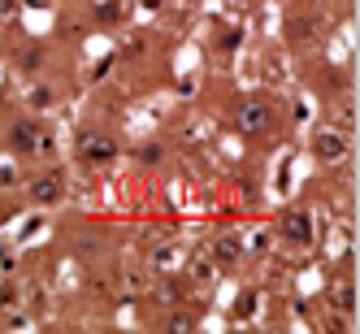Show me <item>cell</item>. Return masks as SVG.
Segmentation results:
<instances>
[{
  "mask_svg": "<svg viewBox=\"0 0 360 334\" xmlns=\"http://www.w3.org/2000/svg\"><path fill=\"white\" fill-rule=\"evenodd\" d=\"M79 148H83V161H87V165H109V161L117 157V143H113L109 135H96V131H87V135L79 139Z\"/></svg>",
  "mask_w": 360,
  "mask_h": 334,
  "instance_id": "obj_1",
  "label": "cell"
},
{
  "mask_svg": "<svg viewBox=\"0 0 360 334\" xmlns=\"http://www.w3.org/2000/svg\"><path fill=\"white\" fill-rule=\"evenodd\" d=\"M235 122H239V131H243V135H265V131H269V122H274V113H269L265 105H256V100H248V105H239Z\"/></svg>",
  "mask_w": 360,
  "mask_h": 334,
  "instance_id": "obj_2",
  "label": "cell"
},
{
  "mask_svg": "<svg viewBox=\"0 0 360 334\" xmlns=\"http://www.w3.org/2000/svg\"><path fill=\"white\" fill-rule=\"evenodd\" d=\"M313 152H317V161H343L347 157V139L339 131H321L313 139Z\"/></svg>",
  "mask_w": 360,
  "mask_h": 334,
  "instance_id": "obj_3",
  "label": "cell"
},
{
  "mask_svg": "<svg viewBox=\"0 0 360 334\" xmlns=\"http://www.w3.org/2000/svg\"><path fill=\"white\" fill-rule=\"evenodd\" d=\"M282 235L304 248L308 239H313V217H308L304 209H300V213H287V217H282Z\"/></svg>",
  "mask_w": 360,
  "mask_h": 334,
  "instance_id": "obj_4",
  "label": "cell"
},
{
  "mask_svg": "<svg viewBox=\"0 0 360 334\" xmlns=\"http://www.w3.org/2000/svg\"><path fill=\"white\" fill-rule=\"evenodd\" d=\"M31 200H35V204H57V200H61V178H57V174L35 178V183H31Z\"/></svg>",
  "mask_w": 360,
  "mask_h": 334,
  "instance_id": "obj_5",
  "label": "cell"
},
{
  "mask_svg": "<svg viewBox=\"0 0 360 334\" xmlns=\"http://www.w3.org/2000/svg\"><path fill=\"white\" fill-rule=\"evenodd\" d=\"M13 148L22 152V157H31V152L39 148V131H35V122H18V126H13Z\"/></svg>",
  "mask_w": 360,
  "mask_h": 334,
  "instance_id": "obj_6",
  "label": "cell"
},
{
  "mask_svg": "<svg viewBox=\"0 0 360 334\" xmlns=\"http://www.w3.org/2000/svg\"><path fill=\"white\" fill-rule=\"evenodd\" d=\"M217 261H221V265H235V261H239V239H221V243H217Z\"/></svg>",
  "mask_w": 360,
  "mask_h": 334,
  "instance_id": "obj_7",
  "label": "cell"
},
{
  "mask_svg": "<svg viewBox=\"0 0 360 334\" xmlns=\"http://www.w3.org/2000/svg\"><path fill=\"white\" fill-rule=\"evenodd\" d=\"M334 304H339L343 313H352V308H356V291H352V287H343L339 295H334Z\"/></svg>",
  "mask_w": 360,
  "mask_h": 334,
  "instance_id": "obj_8",
  "label": "cell"
},
{
  "mask_svg": "<svg viewBox=\"0 0 360 334\" xmlns=\"http://www.w3.org/2000/svg\"><path fill=\"white\" fill-rule=\"evenodd\" d=\"M139 161H143V165H157V161H161V148H143Z\"/></svg>",
  "mask_w": 360,
  "mask_h": 334,
  "instance_id": "obj_9",
  "label": "cell"
},
{
  "mask_svg": "<svg viewBox=\"0 0 360 334\" xmlns=\"http://www.w3.org/2000/svg\"><path fill=\"white\" fill-rule=\"evenodd\" d=\"M18 13V0H0V22H9Z\"/></svg>",
  "mask_w": 360,
  "mask_h": 334,
  "instance_id": "obj_10",
  "label": "cell"
}]
</instances>
